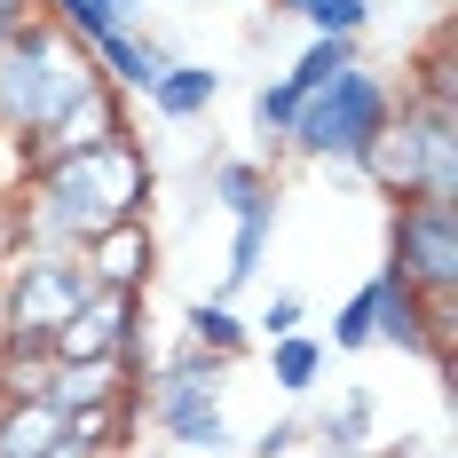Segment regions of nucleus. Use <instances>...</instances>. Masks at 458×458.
I'll list each match as a JSON object with an SVG mask.
<instances>
[{
	"instance_id": "f257e3e1",
	"label": "nucleus",
	"mask_w": 458,
	"mask_h": 458,
	"mask_svg": "<svg viewBox=\"0 0 458 458\" xmlns=\"http://www.w3.org/2000/svg\"><path fill=\"white\" fill-rule=\"evenodd\" d=\"M158 166L142 135H103L88 150H55L24 166V206H16V253H88L103 229L150 222Z\"/></svg>"
},
{
	"instance_id": "f03ea898",
	"label": "nucleus",
	"mask_w": 458,
	"mask_h": 458,
	"mask_svg": "<svg viewBox=\"0 0 458 458\" xmlns=\"http://www.w3.org/2000/svg\"><path fill=\"white\" fill-rule=\"evenodd\" d=\"M95 88H111L95 72V55L80 40H64L47 16H32L16 40H0V142H16L32 166Z\"/></svg>"
},
{
	"instance_id": "7ed1b4c3",
	"label": "nucleus",
	"mask_w": 458,
	"mask_h": 458,
	"mask_svg": "<svg viewBox=\"0 0 458 458\" xmlns=\"http://www.w3.org/2000/svg\"><path fill=\"white\" fill-rule=\"evenodd\" d=\"M395 95L403 88H395L387 72L356 64V72H340V80H324V88L301 95V111H293V127H284V150L309 158V166L356 174L371 158V142H379V127L395 119Z\"/></svg>"
},
{
	"instance_id": "20e7f679",
	"label": "nucleus",
	"mask_w": 458,
	"mask_h": 458,
	"mask_svg": "<svg viewBox=\"0 0 458 458\" xmlns=\"http://www.w3.org/2000/svg\"><path fill=\"white\" fill-rule=\"evenodd\" d=\"M229 371L222 356H206V348H190V340H174V348H158L150 356V379H142V419L166 435V443H182V451H229Z\"/></svg>"
},
{
	"instance_id": "39448f33",
	"label": "nucleus",
	"mask_w": 458,
	"mask_h": 458,
	"mask_svg": "<svg viewBox=\"0 0 458 458\" xmlns=\"http://www.w3.org/2000/svg\"><path fill=\"white\" fill-rule=\"evenodd\" d=\"M387 198H458V119L451 103H419L395 95V119L379 127L371 158L356 166Z\"/></svg>"
},
{
	"instance_id": "423d86ee",
	"label": "nucleus",
	"mask_w": 458,
	"mask_h": 458,
	"mask_svg": "<svg viewBox=\"0 0 458 458\" xmlns=\"http://www.w3.org/2000/svg\"><path fill=\"white\" fill-rule=\"evenodd\" d=\"M95 269L80 253H16L8 284H0V364H32L47 356V340L64 332L72 309H88Z\"/></svg>"
},
{
	"instance_id": "0eeeda50",
	"label": "nucleus",
	"mask_w": 458,
	"mask_h": 458,
	"mask_svg": "<svg viewBox=\"0 0 458 458\" xmlns=\"http://www.w3.org/2000/svg\"><path fill=\"white\" fill-rule=\"evenodd\" d=\"M387 269L419 301H458V198H395L387 206Z\"/></svg>"
},
{
	"instance_id": "6e6552de",
	"label": "nucleus",
	"mask_w": 458,
	"mask_h": 458,
	"mask_svg": "<svg viewBox=\"0 0 458 458\" xmlns=\"http://www.w3.org/2000/svg\"><path fill=\"white\" fill-rule=\"evenodd\" d=\"M371 348H395V356H427L451 387V301H419L395 269H371Z\"/></svg>"
},
{
	"instance_id": "1a4fd4ad",
	"label": "nucleus",
	"mask_w": 458,
	"mask_h": 458,
	"mask_svg": "<svg viewBox=\"0 0 458 458\" xmlns=\"http://www.w3.org/2000/svg\"><path fill=\"white\" fill-rule=\"evenodd\" d=\"M150 309V293H111V284H95L88 309H72L64 332L47 340V364H111L119 356V332Z\"/></svg>"
},
{
	"instance_id": "9d476101",
	"label": "nucleus",
	"mask_w": 458,
	"mask_h": 458,
	"mask_svg": "<svg viewBox=\"0 0 458 458\" xmlns=\"http://www.w3.org/2000/svg\"><path fill=\"white\" fill-rule=\"evenodd\" d=\"M276 222H284V190L253 198L245 214H229V261H222V293H214V301H237L245 284H261L269 245H276Z\"/></svg>"
},
{
	"instance_id": "9b49d317",
	"label": "nucleus",
	"mask_w": 458,
	"mask_h": 458,
	"mask_svg": "<svg viewBox=\"0 0 458 458\" xmlns=\"http://www.w3.org/2000/svg\"><path fill=\"white\" fill-rule=\"evenodd\" d=\"M80 261H88L95 284H111V293H150V284H158V237H150V222H119V229H103Z\"/></svg>"
},
{
	"instance_id": "f8f14e48",
	"label": "nucleus",
	"mask_w": 458,
	"mask_h": 458,
	"mask_svg": "<svg viewBox=\"0 0 458 458\" xmlns=\"http://www.w3.org/2000/svg\"><path fill=\"white\" fill-rule=\"evenodd\" d=\"M88 55H95V72H103L119 95H135V103L174 72V47L158 40V32H111V40H95Z\"/></svg>"
},
{
	"instance_id": "ddd939ff",
	"label": "nucleus",
	"mask_w": 458,
	"mask_h": 458,
	"mask_svg": "<svg viewBox=\"0 0 458 458\" xmlns=\"http://www.w3.org/2000/svg\"><path fill=\"white\" fill-rule=\"evenodd\" d=\"M371 427H379V395H371V387H348L340 403H324V411L301 419V435H309L317 458H364L371 451Z\"/></svg>"
},
{
	"instance_id": "4468645a",
	"label": "nucleus",
	"mask_w": 458,
	"mask_h": 458,
	"mask_svg": "<svg viewBox=\"0 0 458 458\" xmlns=\"http://www.w3.org/2000/svg\"><path fill=\"white\" fill-rule=\"evenodd\" d=\"M222 88H229V80L214 72V64H190V55H174V72L142 95V103H150V119H166V127H198V119H214Z\"/></svg>"
},
{
	"instance_id": "2eb2a0df",
	"label": "nucleus",
	"mask_w": 458,
	"mask_h": 458,
	"mask_svg": "<svg viewBox=\"0 0 458 458\" xmlns=\"http://www.w3.org/2000/svg\"><path fill=\"white\" fill-rule=\"evenodd\" d=\"M40 16L64 40H111V32H150V0H40Z\"/></svg>"
},
{
	"instance_id": "dca6fc26",
	"label": "nucleus",
	"mask_w": 458,
	"mask_h": 458,
	"mask_svg": "<svg viewBox=\"0 0 458 458\" xmlns=\"http://www.w3.org/2000/svg\"><path fill=\"white\" fill-rule=\"evenodd\" d=\"M40 403L64 419H88V411H111L119 403V371L111 364H47L40 371Z\"/></svg>"
},
{
	"instance_id": "f3484780",
	"label": "nucleus",
	"mask_w": 458,
	"mask_h": 458,
	"mask_svg": "<svg viewBox=\"0 0 458 458\" xmlns=\"http://www.w3.org/2000/svg\"><path fill=\"white\" fill-rule=\"evenodd\" d=\"M182 340L206 348V356H222V364H245L253 356V324L237 317V301H214V293H198L182 309Z\"/></svg>"
},
{
	"instance_id": "a211bd4d",
	"label": "nucleus",
	"mask_w": 458,
	"mask_h": 458,
	"mask_svg": "<svg viewBox=\"0 0 458 458\" xmlns=\"http://www.w3.org/2000/svg\"><path fill=\"white\" fill-rule=\"evenodd\" d=\"M64 443V411H47L40 395H0V458H47Z\"/></svg>"
},
{
	"instance_id": "6ab92c4d",
	"label": "nucleus",
	"mask_w": 458,
	"mask_h": 458,
	"mask_svg": "<svg viewBox=\"0 0 458 458\" xmlns=\"http://www.w3.org/2000/svg\"><path fill=\"white\" fill-rule=\"evenodd\" d=\"M198 182H206V198L222 206V214H245L253 198H269L276 174L261 166V158H245V150H214L206 166H198Z\"/></svg>"
},
{
	"instance_id": "aec40b11",
	"label": "nucleus",
	"mask_w": 458,
	"mask_h": 458,
	"mask_svg": "<svg viewBox=\"0 0 458 458\" xmlns=\"http://www.w3.org/2000/svg\"><path fill=\"white\" fill-rule=\"evenodd\" d=\"M324 364H332V348H324L317 332H284V340H269V379H276V395H317V379Z\"/></svg>"
},
{
	"instance_id": "412c9836",
	"label": "nucleus",
	"mask_w": 458,
	"mask_h": 458,
	"mask_svg": "<svg viewBox=\"0 0 458 458\" xmlns=\"http://www.w3.org/2000/svg\"><path fill=\"white\" fill-rule=\"evenodd\" d=\"M284 16H301V32H317V40H364L371 32V0H293Z\"/></svg>"
},
{
	"instance_id": "4be33fe9",
	"label": "nucleus",
	"mask_w": 458,
	"mask_h": 458,
	"mask_svg": "<svg viewBox=\"0 0 458 458\" xmlns=\"http://www.w3.org/2000/svg\"><path fill=\"white\" fill-rule=\"evenodd\" d=\"M356 64H364V40H317V32H309V47L293 55L284 80L309 95V88H324V80H340V72H356Z\"/></svg>"
},
{
	"instance_id": "5701e85b",
	"label": "nucleus",
	"mask_w": 458,
	"mask_h": 458,
	"mask_svg": "<svg viewBox=\"0 0 458 458\" xmlns=\"http://www.w3.org/2000/svg\"><path fill=\"white\" fill-rule=\"evenodd\" d=\"M293 111H301V88H293V80H261V88H253V142L284 150V127H293Z\"/></svg>"
},
{
	"instance_id": "b1692460",
	"label": "nucleus",
	"mask_w": 458,
	"mask_h": 458,
	"mask_svg": "<svg viewBox=\"0 0 458 458\" xmlns=\"http://www.w3.org/2000/svg\"><path fill=\"white\" fill-rule=\"evenodd\" d=\"M324 348H340V356H356V348H371V284H356L340 309H332V332H317Z\"/></svg>"
},
{
	"instance_id": "393cba45",
	"label": "nucleus",
	"mask_w": 458,
	"mask_h": 458,
	"mask_svg": "<svg viewBox=\"0 0 458 458\" xmlns=\"http://www.w3.org/2000/svg\"><path fill=\"white\" fill-rule=\"evenodd\" d=\"M301 317H309V309H301V293H269V301H261V317H253V340H284V332H301Z\"/></svg>"
},
{
	"instance_id": "a878e982",
	"label": "nucleus",
	"mask_w": 458,
	"mask_h": 458,
	"mask_svg": "<svg viewBox=\"0 0 458 458\" xmlns=\"http://www.w3.org/2000/svg\"><path fill=\"white\" fill-rule=\"evenodd\" d=\"M301 443H309V435H301V419H276V427L253 435V451H245V458H293Z\"/></svg>"
},
{
	"instance_id": "bb28decb",
	"label": "nucleus",
	"mask_w": 458,
	"mask_h": 458,
	"mask_svg": "<svg viewBox=\"0 0 458 458\" xmlns=\"http://www.w3.org/2000/svg\"><path fill=\"white\" fill-rule=\"evenodd\" d=\"M32 16H40V0H0V40H16Z\"/></svg>"
},
{
	"instance_id": "cd10ccee",
	"label": "nucleus",
	"mask_w": 458,
	"mask_h": 458,
	"mask_svg": "<svg viewBox=\"0 0 458 458\" xmlns=\"http://www.w3.org/2000/svg\"><path fill=\"white\" fill-rule=\"evenodd\" d=\"M47 458H111V451H95V443H80V435H64V443H55Z\"/></svg>"
},
{
	"instance_id": "c85d7f7f",
	"label": "nucleus",
	"mask_w": 458,
	"mask_h": 458,
	"mask_svg": "<svg viewBox=\"0 0 458 458\" xmlns=\"http://www.w3.org/2000/svg\"><path fill=\"white\" fill-rule=\"evenodd\" d=\"M206 458H237V451H206Z\"/></svg>"
},
{
	"instance_id": "c756f323",
	"label": "nucleus",
	"mask_w": 458,
	"mask_h": 458,
	"mask_svg": "<svg viewBox=\"0 0 458 458\" xmlns=\"http://www.w3.org/2000/svg\"><path fill=\"white\" fill-rule=\"evenodd\" d=\"M269 8H293V0H269Z\"/></svg>"
}]
</instances>
